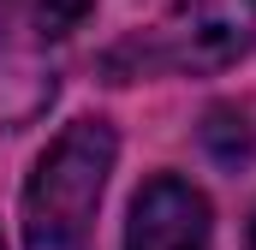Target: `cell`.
<instances>
[{"instance_id": "1", "label": "cell", "mask_w": 256, "mask_h": 250, "mask_svg": "<svg viewBox=\"0 0 256 250\" xmlns=\"http://www.w3.org/2000/svg\"><path fill=\"white\" fill-rule=\"evenodd\" d=\"M114 131L102 120H78L42 149L24 185V244L30 250H84L96 202L114 173Z\"/></svg>"}, {"instance_id": "2", "label": "cell", "mask_w": 256, "mask_h": 250, "mask_svg": "<svg viewBox=\"0 0 256 250\" xmlns=\"http://www.w3.org/2000/svg\"><path fill=\"white\" fill-rule=\"evenodd\" d=\"M256 48V0H179L167 12V24L137 42L143 72L167 66V72H226Z\"/></svg>"}, {"instance_id": "3", "label": "cell", "mask_w": 256, "mask_h": 250, "mask_svg": "<svg viewBox=\"0 0 256 250\" xmlns=\"http://www.w3.org/2000/svg\"><path fill=\"white\" fill-rule=\"evenodd\" d=\"M126 250H214V220H208V196L191 179H149L131 202L126 220Z\"/></svg>"}, {"instance_id": "4", "label": "cell", "mask_w": 256, "mask_h": 250, "mask_svg": "<svg viewBox=\"0 0 256 250\" xmlns=\"http://www.w3.org/2000/svg\"><path fill=\"white\" fill-rule=\"evenodd\" d=\"M90 6H96V0H0V30L54 42V36H72V30L90 18Z\"/></svg>"}, {"instance_id": "5", "label": "cell", "mask_w": 256, "mask_h": 250, "mask_svg": "<svg viewBox=\"0 0 256 250\" xmlns=\"http://www.w3.org/2000/svg\"><path fill=\"white\" fill-rule=\"evenodd\" d=\"M250 250H256V220H250Z\"/></svg>"}, {"instance_id": "6", "label": "cell", "mask_w": 256, "mask_h": 250, "mask_svg": "<svg viewBox=\"0 0 256 250\" xmlns=\"http://www.w3.org/2000/svg\"><path fill=\"white\" fill-rule=\"evenodd\" d=\"M0 250H6V238H0Z\"/></svg>"}]
</instances>
